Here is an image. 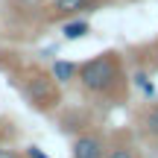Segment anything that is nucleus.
<instances>
[{"label":"nucleus","mask_w":158,"mask_h":158,"mask_svg":"<svg viewBox=\"0 0 158 158\" xmlns=\"http://www.w3.org/2000/svg\"><path fill=\"white\" fill-rule=\"evenodd\" d=\"M73 82L79 85L85 102L94 111L123 108L132 97V76L126 68V56L120 50H102L79 62Z\"/></svg>","instance_id":"1"},{"label":"nucleus","mask_w":158,"mask_h":158,"mask_svg":"<svg viewBox=\"0 0 158 158\" xmlns=\"http://www.w3.org/2000/svg\"><path fill=\"white\" fill-rule=\"evenodd\" d=\"M12 85L35 114L53 117L64 106L62 82H56V76L41 64H18L12 70Z\"/></svg>","instance_id":"2"},{"label":"nucleus","mask_w":158,"mask_h":158,"mask_svg":"<svg viewBox=\"0 0 158 158\" xmlns=\"http://www.w3.org/2000/svg\"><path fill=\"white\" fill-rule=\"evenodd\" d=\"M108 0H44V23H62L68 18L94 15Z\"/></svg>","instance_id":"3"},{"label":"nucleus","mask_w":158,"mask_h":158,"mask_svg":"<svg viewBox=\"0 0 158 158\" xmlns=\"http://www.w3.org/2000/svg\"><path fill=\"white\" fill-rule=\"evenodd\" d=\"M108 149V132L100 123L82 129L70 141V158H102Z\"/></svg>","instance_id":"4"},{"label":"nucleus","mask_w":158,"mask_h":158,"mask_svg":"<svg viewBox=\"0 0 158 158\" xmlns=\"http://www.w3.org/2000/svg\"><path fill=\"white\" fill-rule=\"evenodd\" d=\"M132 129L147 149H158V100H147L132 114Z\"/></svg>","instance_id":"5"},{"label":"nucleus","mask_w":158,"mask_h":158,"mask_svg":"<svg viewBox=\"0 0 158 158\" xmlns=\"http://www.w3.org/2000/svg\"><path fill=\"white\" fill-rule=\"evenodd\" d=\"M102 158H147V147L138 141L135 129L126 126V129L108 132V149Z\"/></svg>","instance_id":"6"},{"label":"nucleus","mask_w":158,"mask_h":158,"mask_svg":"<svg viewBox=\"0 0 158 158\" xmlns=\"http://www.w3.org/2000/svg\"><path fill=\"white\" fill-rule=\"evenodd\" d=\"M53 117H56V123H59V132H62V135H70V138L97 123L91 106H76V108H68V111H64V106H62Z\"/></svg>","instance_id":"7"},{"label":"nucleus","mask_w":158,"mask_h":158,"mask_svg":"<svg viewBox=\"0 0 158 158\" xmlns=\"http://www.w3.org/2000/svg\"><path fill=\"white\" fill-rule=\"evenodd\" d=\"M59 29H62L64 41H79V38H85V35L91 32V23L85 21V18H68V21L59 23Z\"/></svg>","instance_id":"8"},{"label":"nucleus","mask_w":158,"mask_h":158,"mask_svg":"<svg viewBox=\"0 0 158 158\" xmlns=\"http://www.w3.org/2000/svg\"><path fill=\"white\" fill-rule=\"evenodd\" d=\"M135 53H141V56H135L138 68L149 70V73H158V38H152L147 47H141V50H135Z\"/></svg>","instance_id":"9"},{"label":"nucleus","mask_w":158,"mask_h":158,"mask_svg":"<svg viewBox=\"0 0 158 158\" xmlns=\"http://www.w3.org/2000/svg\"><path fill=\"white\" fill-rule=\"evenodd\" d=\"M76 70H79V62H64V59H59V62H53L50 73L56 76V82L68 85V82H73V79H76Z\"/></svg>","instance_id":"10"},{"label":"nucleus","mask_w":158,"mask_h":158,"mask_svg":"<svg viewBox=\"0 0 158 158\" xmlns=\"http://www.w3.org/2000/svg\"><path fill=\"white\" fill-rule=\"evenodd\" d=\"M132 85H138V88H141L143 100H152V97H155V85H152V79H149V70L138 68L135 76H132Z\"/></svg>","instance_id":"11"},{"label":"nucleus","mask_w":158,"mask_h":158,"mask_svg":"<svg viewBox=\"0 0 158 158\" xmlns=\"http://www.w3.org/2000/svg\"><path fill=\"white\" fill-rule=\"evenodd\" d=\"M15 138H18L15 123H12L9 117H3V114H0V143H15Z\"/></svg>","instance_id":"12"},{"label":"nucleus","mask_w":158,"mask_h":158,"mask_svg":"<svg viewBox=\"0 0 158 158\" xmlns=\"http://www.w3.org/2000/svg\"><path fill=\"white\" fill-rule=\"evenodd\" d=\"M0 158H27L23 149H18L15 143H0Z\"/></svg>","instance_id":"13"},{"label":"nucleus","mask_w":158,"mask_h":158,"mask_svg":"<svg viewBox=\"0 0 158 158\" xmlns=\"http://www.w3.org/2000/svg\"><path fill=\"white\" fill-rule=\"evenodd\" d=\"M23 155H27V158H50L47 152H41V147H35V143H29V147H23Z\"/></svg>","instance_id":"14"},{"label":"nucleus","mask_w":158,"mask_h":158,"mask_svg":"<svg viewBox=\"0 0 158 158\" xmlns=\"http://www.w3.org/2000/svg\"><path fill=\"white\" fill-rule=\"evenodd\" d=\"M0 68H3V56H0Z\"/></svg>","instance_id":"15"},{"label":"nucleus","mask_w":158,"mask_h":158,"mask_svg":"<svg viewBox=\"0 0 158 158\" xmlns=\"http://www.w3.org/2000/svg\"><path fill=\"white\" fill-rule=\"evenodd\" d=\"M155 152H158V149H155Z\"/></svg>","instance_id":"16"}]
</instances>
